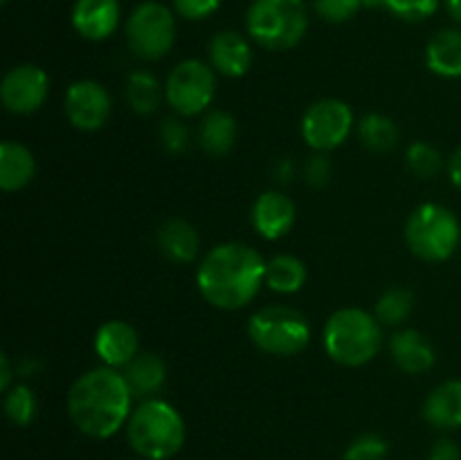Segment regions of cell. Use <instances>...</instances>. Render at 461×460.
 <instances>
[{"label": "cell", "mask_w": 461, "mask_h": 460, "mask_svg": "<svg viewBox=\"0 0 461 460\" xmlns=\"http://www.w3.org/2000/svg\"><path fill=\"white\" fill-rule=\"evenodd\" d=\"M129 442L149 460H167L185 445V422L165 400L149 397L129 418Z\"/></svg>", "instance_id": "obj_4"}, {"label": "cell", "mask_w": 461, "mask_h": 460, "mask_svg": "<svg viewBox=\"0 0 461 460\" xmlns=\"http://www.w3.org/2000/svg\"><path fill=\"white\" fill-rule=\"evenodd\" d=\"M12 383V365H9V356L0 354V391H9Z\"/></svg>", "instance_id": "obj_37"}, {"label": "cell", "mask_w": 461, "mask_h": 460, "mask_svg": "<svg viewBox=\"0 0 461 460\" xmlns=\"http://www.w3.org/2000/svg\"><path fill=\"white\" fill-rule=\"evenodd\" d=\"M392 359L403 373L421 374L435 365V347L417 329L396 332L390 341Z\"/></svg>", "instance_id": "obj_17"}, {"label": "cell", "mask_w": 461, "mask_h": 460, "mask_svg": "<svg viewBox=\"0 0 461 460\" xmlns=\"http://www.w3.org/2000/svg\"><path fill=\"white\" fill-rule=\"evenodd\" d=\"M437 7H439V0H385V9L408 23L426 21L437 12Z\"/></svg>", "instance_id": "obj_30"}, {"label": "cell", "mask_w": 461, "mask_h": 460, "mask_svg": "<svg viewBox=\"0 0 461 460\" xmlns=\"http://www.w3.org/2000/svg\"><path fill=\"white\" fill-rule=\"evenodd\" d=\"M446 7H448L450 16L457 23H461V0H446Z\"/></svg>", "instance_id": "obj_40"}, {"label": "cell", "mask_w": 461, "mask_h": 460, "mask_svg": "<svg viewBox=\"0 0 461 460\" xmlns=\"http://www.w3.org/2000/svg\"><path fill=\"white\" fill-rule=\"evenodd\" d=\"M324 350L336 363L358 368L378 354L383 343L376 316L356 307L338 309L324 325Z\"/></svg>", "instance_id": "obj_3"}, {"label": "cell", "mask_w": 461, "mask_h": 460, "mask_svg": "<svg viewBox=\"0 0 461 460\" xmlns=\"http://www.w3.org/2000/svg\"><path fill=\"white\" fill-rule=\"evenodd\" d=\"M266 264L268 262L248 244H219L198 266V291L219 309H241L266 284Z\"/></svg>", "instance_id": "obj_1"}, {"label": "cell", "mask_w": 461, "mask_h": 460, "mask_svg": "<svg viewBox=\"0 0 461 460\" xmlns=\"http://www.w3.org/2000/svg\"><path fill=\"white\" fill-rule=\"evenodd\" d=\"M426 63L439 77H461V30H441L426 48Z\"/></svg>", "instance_id": "obj_22"}, {"label": "cell", "mask_w": 461, "mask_h": 460, "mask_svg": "<svg viewBox=\"0 0 461 460\" xmlns=\"http://www.w3.org/2000/svg\"><path fill=\"white\" fill-rule=\"evenodd\" d=\"M414 309V293L403 287H392L378 298L374 316L383 325H403Z\"/></svg>", "instance_id": "obj_27"}, {"label": "cell", "mask_w": 461, "mask_h": 460, "mask_svg": "<svg viewBox=\"0 0 461 460\" xmlns=\"http://www.w3.org/2000/svg\"><path fill=\"white\" fill-rule=\"evenodd\" d=\"M331 161H329L327 156H322V153H318V156L309 158V162H306L304 179L306 183L313 185V188H324V185L329 183V179H331Z\"/></svg>", "instance_id": "obj_35"}, {"label": "cell", "mask_w": 461, "mask_h": 460, "mask_svg": "<svg viewBox=\"0 0 461 460\" xmlns=\"http://www.w3.org/2000/svg\"><path fill=\"white\" fill-rule=\"evenodd\" d=\"M36 174L34 153L21 143L5 140L0 144V188L5 192H16L32 183Z\"/></svg>", "instance_id": "obj_20"}, {"label": "cell", "mask_w": 461, "mask_h": 460, "mask_svg": "<svg viewBox=\"0 0 461 460\" xmlns=\"http://www.w3.org/2000/svg\"><path fill=\"white\" fill-rule=\"evenodd\" d=\"M124 379L133 397H153L167 382V365L153 352H140L124 368Z\"/></svg>", "instance_id": "obj_21"}, {"label": "cell", "mask_w": 461, "mask_h": 460, "mask_svg": "<svg viewBox=\"0 0 461 460\" xmlns=\"http://www.w3.org/2000/svg\"><path fill=\"white\" fill-rule=\"evenodd\" d=\"M461 228L453 210L439 203H423L405 224V242L417 257L444 262L457 251Z\"/></svg>", "instance_id": "obj_6"}, {"label": "cell", "mask_w": 461, "mask_h": 460, "mask_svg": "<svg viewBox=\"0 0 461 460\" xmlns=\"http://www.w3.org/2000/svg\"><path fill=\"white\" fill-rule=\"evenodd\" d=\"M354 126V113L342 99H320L302 117V138L315 152H329L345 143Z\"/></svg>", "instance_id": "obj_10"}, {"label": "cell", "mask_w": 461, "mask_h": 460, "mask_svg": "<svg viewBox=\"0 0 461 460\" xmlns=\"http://www.w3.org/2000/svg\"><path fill=\"white\" fill-rule=\"evenodd\" d=\"M3 3H7V0H3Z\"/></svg>", "instance_id": "obj_42"}, {"label": "cell", "mask_w": 461, "mask_h": 460, "mask_svg": "<svg viewBox=\"0 0 461 460\" xmlns=\"http://www.w3.org/2000/svg\"><path fill=\"white\" fill-rule=\"evenodd\" d=\"M210 63L225 77H243L252 66V48L239 32L223 30L210 41Z\"/></svg>", "instance_id": "obj_16"}, {"label": "cell", "mask_w": 461, "mask_h": 460, "mask_svg": "<svg viewBox=\"0 0 461 460\" xmlns=\"http://www.w3.org/2000/svg\"><path fill=\"white\" fill-rule=\"evenodd\" d=\"M160 140H162V144H165L167 152H171V153L185 152V149H187V144H189L187 126H185L180 120H174V117H169V120L162 122Z\"/></svg>", "instance_id": "obj_33"}, {"label": "cell", "mask_w": 461, "mask_h": 460, "mask_svg": "<svg viewBox=\"0 0 461 460\" xmlns=\"http://www.w3.org/2000/svg\"><path fill=\"white\" fill-rule=\"evenodd\" d=\"M131 392L124 374L115 368H95L84 373L68 392V415L81 433L90 437H111L131 418Z\"/></svg>", "instance_id": "obj_2"}, {"label": "cell", "mask_w": 461, "mask_h": 460, "mask_svg": "<svg viewBox=\"0 0 461 460\" xmlns=\"http://www.w3.org/2000/svg\"><path fill=\"white\" fill-rule=\"evenodd\" d=\"M306 266L295 255H277L266 264V284L277 293H295L304 287Z\"/></svg>", "instance_id": "obj_24"}, {"label": "cell", "mask_w": 461, "mask_h": 460, "mask_svg": "<svg viewBox=\"0 0 461 460\" xmlns=\"http://www.w3.org/2000/svg\"><path fill=\"white\" fill-rule=\"evenodd\" d=\"M405 162H408V170L412 171L419 179H432L441 171L444 167V158L437 152L432 144L428 143H414L408 147L405 153Z\"/></svg>", "instance_id": "obj_29"}, {"label": "cell", "mask_w": 461, "mask_h": 460, "mask_svg": "<svg viewBox=\"0 0 461 460\" xmlns=\"http://www.w3.org/2000/svg\"><path fill=\"white\" fill-rule=\"evenodd\" d=\"M223 0H174L176 12L187 21H201L214 14Z\"/></svg>", "instance_id": "obj_34"}, {"label": "cell", "mask_w": 461, "mask_h": 460, "mask_svg": "<svg viewBox=\"0 0 461 460\" xmlns=\"http://www.w3.org/2000/svg\"><path fill=\"white\" fill-rule=\"evenodd\" d=\"M120 25L117 0H77L72 7V27L88 41H104Z\"/></svg>", "instance_id": "obj_15"}, {"label": "cell", "mask_w": 461, "mask_h": 460, "mask_svg": "<svg viewBox=\"0 0 461 460\" xmlns=\"http://www.w3.org/2000/svg\"><path fill=\"white\" fill-rule=\"evenodd\" d=\"M95 352L108 368H126L140 354L138 332L124 320H108L95 334Z\"/></svg>", "instance_id": "obj_13"}, {"label": "cell", "mask_w": 461, "mask_h": 460, "mask_svg": "<svg viewBox=\"0 0 461 460\" xmlns=\"http://www.w3.org/2000/svg\"><path fill=\"white\" fill-rule=\"evenodd\" d=\"M295 224V203L282 192H264L252 206V225L264 239H279Z\"/></svg>", "instance_id": "obj_14"}, {"label": "cell", "mask_w": 461, "mask_h": 460, "mask_svg": "<svg viewBox=\"0 0 461 460\" xmlns=\"http://www.w3.org/2000/svg\"><path fill=\"white\" fill-rule=\"evenodd\" d=\"M365 7H385V0H363Z\"/></svg>", "instance_id": "obj_41"}, {"label": "cell", "mask_w": 461, "mask_h": 460, "mask_svg": "<svg viewBox=\"0 0 461 460\" xmlns=\"http://www.w3.org/2000/svg\"><path fill=\"white\" fill-rule=\"evenodd\" d=\"M68 120L81 131L102 129L111 115V95L99 81L81 79L66 90L63 99Z\"/></svg>", "instance_id": "obj_12"}, {"label": "cell", "mask_w": 461, "mask_h": 460, "mask_svg": "<svg viewBox=\"0 0 461 460\" xmlns=\"http://www.w3.org/2000/svg\"><path fill=\"white\" fill-rule=\"evenodd\" d=\"M126 39L135 57L144 61H156L171 52L176 43V18L165 5L149 3L138 5L126 23Z\"/></svg>", "instance_id": "obj_8"}, {"label": "cell", "mask_w": 461, "mask_h": 460, "mask_svg": "<svg viewBox=\"0 0 461 460\" xmlns=\"http://www.w3.org/2000/svg\"><path fill=\"white\" fill-rule=\"evenodd\" d=\"M160 81L147 70L131 72L126 79V99H129L131 108L140 115H151L160 106Z\"/></svg>", "instance_id": "obj_25"}, {"label": "cell", "mask_w": 461, "mask_h": 460, "mask_svg": "<svg viewBox=\"0 0 461 460\" xmlns=\"http://www.w3.org/2000/svg\"><path fill=\"white\" fill-rule=\"evenodd\" d=\"M48 90L50 79L43 68L25 63V66L12 68L3 77L0 99H3V106L9 113L30 115V113L39 111L43 106L45 99H48Z\"/></svg>", "instance_id": "obj_11"}, {"label": "cell", "mask_w": 461, "mask_h": 460, "mask_svg": "<svg viewBox=\"0 0 461 460\" xmlns=\"http://www.w3.org/2000/svg\"><path fill=\"white\" fill-rule=\"evenodd\" d=\"M358 135L363 140V144L372 152L385 153L392 152L399 143V129H396L394 120L381 113H369L360 120Z\"/></svg>", "instance_id": "obj_26"}, {"label": "cell", "mask_w": 461, "mask_h": 460, "mask_svg": "<svg viewBox=\"0 0 461 460\" xmlns=\"http://www.w3.org/2000/svg\"><path fill=\"white\" fill-rule=\"evenodd\" d=\"M5 413L16 427H27L36 415V397L30 386L18 383L5 395Z\"/></svg>", "instance_id": "obj_28"}, {"label": "cell", "mask_w": 461, "mask_h": 460, "mask_svg": "<svg viewBox=\"0 0 461 460\" xmlns=\"http://www.w3.org/2000/svg\"><path fill=\"white\" fill-rule=\"evenodd\" d=\"M448 174H450V180H453L457 188H461V147L453 153V158H450Z\"/></svg>", "instance_id": "obj_38"}, {"label": "cell", "mask_w": 461, "mask_h": 460, "mask_svg": "<svg viewBox=\"0 0 461 460\" xmlns=\"http://www.w3.org/2000/svg\"><path fill=\"white\" fill-rule=\"evenodd\" d=\"M158 248L162 255L178 264L194 262L201 248L198 230L185 219H169L158 228Z\"/></svg>", "instance_id": "obj_19"}, {"label": "cell", "mask_w": 461, "mask_h": 460, "mask_svg": "<svg viewBox=\"0 0 461 460\" xmlns=\"http://www.w3.org/2000/svg\"><path fill=\"white\" fill-rule=\"evenodd\" d=\"M291 174H293V165L288 161H282L277 167V179L279 180H291Z\"/></svg>", "instance_id": "obj_39"}, {"label": "cell", "mask_w": 461, "mask_h": 460, "mask_svg": "<svg viewBox=\"0 0 461 460\" xmlns=\"http://www.w3.org/2000/svg\"><path fill=\"white\" fill-rule=\"evenodd\" d=\"M248 32L264 48L291 50L309 30L304 0H255L248 9Z\"/></svg>", "instance_id": "obj_5"}, {"label": "cell", "mask_w": 461, "mask_h": 460, "mask_svg": "<svg viewBox=\"0 0 461 460\" xmlns=\"http://www.w3.org/2000/svg\"><path fill=\"white\" fill-rule=\"evenodd\" d=\"M248 336L266 354L295 356L309 345L311 325L302 311L273 305L252 314Z\"/></svg>", "instance_id": "obj_7"}, {"label": "cell", "mask_w": 461, "mask_h": 460, "mask_svg": "<svg viewBox=\"0 0 461 460\" xmlns=\"http://www.w3.org/2000/svg\"><path fill=\"white\" fill-rule=\"evenodd\" d=\"M423 418L441 431L461 427V379L444 382L428 395Z\"/></svg>", "instance_id": "obj_18"}, {"label": "cell", "mask_w": 461, "mask_h": 460, "mask_svg": "<svg viewBox=\"0 0 461 460\" xmlns=\"http://www.w3.org/2000/svg\"><path fill=\"white\" fill-rule=\"evenodd\" d=\"M428 460H461V451L457 442L453 440H439L430 451Z\"/></svg>", "instance_id": "obj_36"}, {"label": "cell", "mask_w": 461, "mask_h": 460, "mask_svg": "<svg viewBox=\"0 0 461 460\" xmlns=\"http://www.w3.org/2000/svg\"><path fill=\"white\" fill-rule=\"evenodd\" d=\"M216 93L214 68L198 59H185L167 77L165 97L180 115H198L212 104Z\"/></svg>", "instance_id": "obj_9"}, {"label": "cell", "mask_w": 461, "mask_h": 460, "mask_svg": "<svg viewBox=\"0 0 461 460\" xmlns=\"http://www.w3.org/2000/svg\"><path fill=\"white\" fill-rule=\"evenodd\" d=\"M237 143V122L230 113L212 111L201 124V144L210 156H225Z\"/></svg>", "instance_id": "obj_23"}, {"label": "cell", "mask_w": 461, "mask_h": 460, "mask_svg": "<svg viewBox=\"0 0 461 460\" xmlns=\"http://www.w3.org/2000/svg\"><path fill=\"white\" fill-rule=\"evenodd\" d=\"M387 451H390V446H387V442L381 436L367 433V436L356 437L347 446L345 460H385Z\"/></svg>", "instance_id": "obj_31"}, {"label": "cell", "mask_w": 461, "mask_h": 460, "mask_svg": "<svg viewBox=\"0 0 461 460\" xmlns=\"http://www.w3.org/2000/svg\"><path fill=\"white\" fill-rule=\"evenodd\" d=\"M363 0H315V12L329 23H347L358 14Z\"/></svg>", "instance_id": "obj_32"}]
</instances>
